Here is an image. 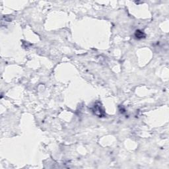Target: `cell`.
Here are the masks:
<instances>
[{"mask_svg":"<svg viewBox=\"0 0 169 169\" xmlns=\"http://www.w3.org/2000/svg\"><path fill=\"white\" fill-rule=\"evenodd\" d=\"M92 111L94 115L97 116L99 118H102L106 116L105 109L100 102H97L94 104L92 108Z\"/></svg>","mask_w":169,"mask_h":169,"instance_id":"obj_1","label":"cell"},{"mask_svg":"<svg viewBox=\"0 0 169 169\" xmlns=\"http://www.w3.org/2000/svg\"><path fill=\"white\" fill-rule=\"evenodd\" d=\"M134 36L136 37V39L137 40H141V39L145 38L146 37V34H145L144 32H143L141 30H136L135 31V33H134Z\"/></svg>","mask_w":169,"mask_h":169,"instance_id":"obj_2","label":"cell"}]
</instances>
